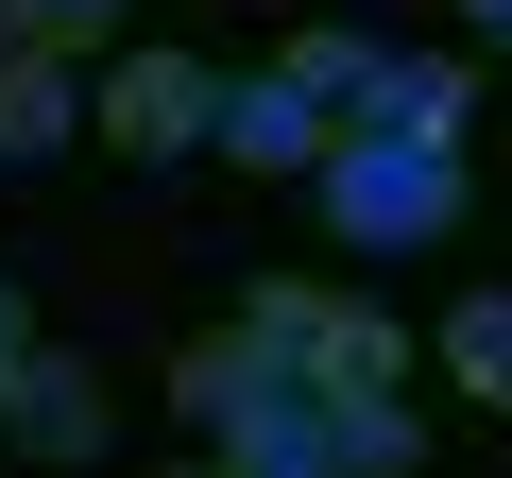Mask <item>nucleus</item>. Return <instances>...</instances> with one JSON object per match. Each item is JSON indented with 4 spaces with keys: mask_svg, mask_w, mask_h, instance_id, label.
<instances>
[{
    "mask_svg": "<svg viewBox=\"0 0 512 478\" xmlns=\"http://www.w3.org/2000/svg\"><path fill=\"white\" fill-rule=\"evenodd\" d=\"M308 205L359 239V257H427V239L461 222V154L444 137H393V120H342L325 171H308Z\"/></svg>",
    "mask_w": 512,
    "mask_h": 478,
    "instance_id": "1",
    "label": "nucleus"
},
{
    "mask_svg": "<svg viewBox=\"0 0 512 478\" xmlns=\"http://www.w3.org/2000/svg\"><path fill=\"white\" fill-rule=\"evenodd\" d=\"M222 137V69L205 52H103V154H137V171H171V154H205Z\"/></svg>",
    "mask_w": 512,
    "mask_h": 478,
    "instance_id": "2",
    "label": "nucleus"
},
{
    "mask_svg": "<svg viewBox=\"0 0 512 478\" xmlns=\"http://www.w3.org/2000/svg\"><path fill=\"white\" fill-rule=\"evenodd\" d=\"M205 444H222V478H342V393L325 376H256Z\"/></svg>",
    "mask_w": 512,
    "mask_h": 478,
    "instance_id": "3",
    "label": "nucleus"
},
{
    "mask_svg": "<svg viewBox=\"0 0 512 478\" xmlns=\"http://www.w3.org/2000/svg\"><path fill=\"white\" fill-rule=\"evenodd\" d=\"M103 427H120V393L69 342H35L18 376H0V444H18V461H103Z\"/></svg>",
    "mask_w": 512,
    "mask_h": 478,
    "instance_id": "4",
    "label": "nucleus"
},
{
    "mask_svg": "<svg viewBox=\"0 0 512 478\" xmlns=\"http://www.w3.org/2000/svg\"><path fill=\"white\" fill-rule=\"evenodd\" d=\"M325 137H342V103H325L308 69H239V86H222V154H239V171H291V188H308Z\"/></svg>",
    "mask_w": 512,
    "mask_h": 478,
    "instance_id": "5",
    "label": "nucleus"
},
{
    "mask_svg": "<svg viewBox=\"0 0 512 478\" xmlns=\"http://www.w3.org/2000/svg\"><path fill=\"white\" fill-rule=\"evenodd\" d=\"M86 120H103V52H0V154H18V171L69 154Z\"/></svg>",
    "mask_w": 512,
    "mask_h": 478,
    "instance_id": "6",
    "label": "nucleus"
},
{
    "mask_svg": "<svg viewBox=\"0 0 512 478\" xmlns=\"http://www.w3.org/2000/svg\"><path fill=\"white\" fill-rule=\"evenodd\" d=\"M274 69H308V86H325L342 120H376V103H393V35H359V18H325V35H291Z\"/></svg>",
    "mask_w": 512,
    "mask_h": 478,
    "instance_id": "7",
    "label": "nucleus"
},
{
    "mask_svg": "<svg viewBox=\"0 0 512 478\" xmlns=\"http://www.w3.org/2000/svg\"><path fill=\"white\" fill-rule=\"evenodd\" d=\"M427 359H444L478 410H512V291H461V308L427 325Z\"/></svg>",
    "mask_w": 512,
    "mask_h": 478,
    "instance_id": "8",
    "label": "nucleus"
},
{
    "mask_svg": "<svg viewBox=\"0 0 512 478\" xmlns=\"http://www.w3.org/2000/svg\"><path fill=\"white\" fill-rule=\"evenodd\" d=\"M410 359H427L410 325H376V308H342V291H325V342H308V376H325V393H376V376H410Z\"/></svg>",
    "mask_w": 512,
    "mask_h": 478,
    "instance_id": "9",
    "label": "nucleus"
},
{
    "mask_svg": "<svg viewBox=\"0 0 512 478\" xmlns=\"http://www.w3.org/2000/svg\"><path fill=\"white\" fill-rule=\"evenodd\" d=\"M393 137H444L461 154V120H478V69H444V52H393V103H376Z\"/></svg>",
    "mask_w": 512,
    "mask_h": 478,
    "instance_id": "10",
    "label": "nucleus"
},
{
    "mask_svg": "<svg viewBox=\"0 0 512 478\" xmlns=\"http://www.w3.org/2000/svg\"><path fill=\"white\" fill-rule=\"evenodd\" d=\"M410 461H427V410H410L393 376H376V393H342V478H410Z\"/></svg>",
    "mask_w": 512,
    "mask_h": 478,
    "instance_id": "11",
    "label": "nucleus"
},
{
    "mask_svg": "<svg viewBox=\"0 0 512 478\" xmlns=\"http://www.w3.org/2000/svg\"><path fill=\"white\" fill-rule=\"evenodd\" d=\"M256 376H274V359H256V342H239V325H205V342H188V359H171V410H188V427H222V410H239V393H256Z\"/></svg>",
    "mask_w": 512,
    "mask_h": 478,
    "instance_id": "12",
    "label": "nucleus"
},
{
    "mask_svg": "<svg viewBox=\"0 0 512 478\" xmlns=\"http://www.w3.org/2000/svg\"><path fill=\"white\" fill-rule=\"evenodd\" d=\"M137 0H0V52H120Z\"/></svg>",
    "mask_w": 512,
    "mask_h": 478,
    "instance_id": "13",
    "label": "nucleus"
},
{
    "mask_svg": "<svg viewBox=\"0 0 512 478\" xmlns=\"http://www.w3.org/2000/svg\"><path fill=\"white\" fill-rule=\"evenodd\" d=\"M239 342L274 359V376H308V342H325V291H308V274H274V291H239Z\"/></svg>",
    "mask_w": 512,
    "mask_h": 478,
    "instance_id": "14",
    "label": "nucleus"
},
{
    "mask_svg": "<svg viewBox=\"0 0 512 478\" xmlns=\"http://www.w3.org/2000/svg\"><path fill=\"white\" fill-rule=\"evenodd\" d=\"M18 359H35V291L0 274V376H18Z\"/></svg>",
    "mask_w": 512,
    "mask_h": 478,
    "instance_id": "15",
    "label": "nucleus"
},
{
    "mask_svg": "<svg viewBox=\"0 0 512 478\" xmlns=\"http://www.w3.org/2000/svg\"><path fill=\"white\" fill-rule=\"evenodd\" d=\"M461 35H478V52H512V0H461Z\"/></svg>",
    "mask_w": 512,
    "mask_h": 478,
    "instance_id": "16",
    "label": "nucleus"
},
{
    "mask_svg": "<svg viewBox=\"0 0 512 478\" xmlns=\"http://www.w3.org/2000/svg\"><path fill=\"white\" fill-rule=\"evenodd\" d=\"M0 171H18V154H0Z\"/></svg>",
    "mask_w": 512,
    "mask_h": 478,
    "instance_id": "17",
    "label": "nucleus"
}]
</instances>
